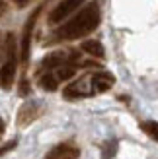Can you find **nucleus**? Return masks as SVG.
<instances>
[{"label": "nucleus", "mask_w": 158, "mask_h": 159, "mask_svg": "<svg viewBox=\"0 0 158 159\" xmlns=\"http://www.w3.org/2000/svg\"><path fill=\"white\" fill-rule=\"evenodd\" d=\"M100 21H101L100 2H90L80 12H76L70 20H67L62 25H59L53 37L55 41H76V39H82L90 35L92 31H96Z\"/></svg>", "instance_id": "obj_1"}, {"label": "nucleus", "mask_w": 158, "mask_h": 159, "mask_svg": "<svg viewBox=\"0 0 158 159\" xmlns=\"http://www.w3.org/2000/svg\"><path fill=\"white\" fill-rule=\"evenodd\" d=\"M18 70V51H16V37L10 33L6 35V62L0 66V87L10 89L16 80Z\"/></svg>", "instance_id": "obj_2"}, {"label": "nucleus", "mask_w": 158, "mask_h": 159, "mask_svg": "<svg viewBox=\"0 0 158 159\" xmlns=\"http://www.w3.org/2000/svg\"><path fill=\"white\" fill-rule=\"evenodd\" d=\"M86 2H88V0H61V2L51 10L47 21H49L51 25H59V23L67 21V18H70L76 10H80Z\"/></svg>", "instance_id": "obj_3"}, {"label": "nucleus", "mask_w": 158, "mask_h": 159, "mask_svg": "<svg viewBox=\"0 0 158 159\" xmlns=\"http://www.w3.org/2000/svg\"><path fill=\"white\" fill-rule=\"evenodd\" d=\"M67 99H82V97H90V95H96L94 93V87H92V78L90 74L82 76L80 80H76V82L68 84L65 87V91H62Z\"/></svg>", "instance_id": "obj_4"}, {"label": "nucleus", "mask_w": 158, "mask_h": 159, "mask_svg": "<svg viewBox=\"0 0 158 159\" xmlns=\"http://www.w3.org/2000/svg\"><path fill=\"white\" fill-rule=\"evenodd\" d=\"M41 12V8H37L27 18L26 25H23V33H22V45H20V60L22 64L26 66L29 62V47H31V33H33V27H35V21H37V16Z\"/></svg>", "instance_id": "obj_5"}, {"label": "nucleus", "mask_w": 158, "mask_h": 159, "mask_svg": "<svg viewBox=\"0 0 158 159\" xmlns=\"http://www.w3.org/2000/svg\"><path fill=\"white\" fill-rule=\"evenodd\" d=\"M78 155H80V149H78L74 144H59V146H55L43 159H78Z\"/></svg>", "instance_id": "obj_6"}, {"label": "nucleus", "mask_w": 158, "mask_h": 159, "mask_svg": "<svg viewBox=\"0 0 158 159\" xmlns=\"http://www.w3.org/2000/svg\"><path fill=\"white\" fill-rule=\"evenodd\" d=\"M92 87H94V93H104L107 89H111L113 84H115V78L109 74V72H92Z\"/></svg>", "instance_id": "obj_7"}, {"label": "nucleus", "mask_w": 158, "mask_h": 159, "mask_svg": "<svg viewBox=\"0 0 158 159\" xmlns=\"http://www.w3.org/2000/svg\"><path fill=\"white\" fill-rule=\"evenodd\" d=\"M82 51L88 54V57H94V58H104V45H101L100 41H96V39H88V41L82 43Z\"/></svg>", "instance_id": "obj_8"}, {"label": "nucleus", "mask_w": 158, "mask_h": 159, "mask_svg": "<svg viewBox=\"0 0 158 159\" xmlns=\"http://www.w3.org/2000/svg\"><path fill=\"white\" fill-rule=\"evenodd\" d=\"M35 116H37V107L33 105V103H26V105L22 107L20 115H18V124H20V126L29 124Z\"/></svg>", "instance_id": "obj_9"}, {"label": "nucleus", "mask_w": 158, "mask_h": 159, "mask_svg": "<svg viewBox=\"0 0 158 159\" xmlns=\"http://www.w3.org/2000/svg\"><path fill=\"white\" fill-rule=\"evenodd\" d=\"M39 85H41L45 91H55L59 87V80L51 72H41L39 74Z\"/></svg>", "instance_id": "obj_10"}, {"label": "nucleus", "mask_w": 158, "mask_h": 159, "mask_svg": "<svg viewBox=\"0 0 158 159\" xmlns=\"http://www.w3.org/2000/svg\"><path fill=\"white\" fill-rule=\"evenodd\" d=\"M141 130H143L146 136H151L152 140L158 142V122H151V120L143 122V124H141Z\"/></svg>", "instance_id": "obj_11"}, {"label": "nucleus", "mask_w": 158, "mask_h": 159, "mask_svg": "<svg viewBox=\"0 0 158 159\" xmlns=\"http://www.w3.org/2000/svg\"><path fill=\"white\" fill-rule=\"evenodd\" d=\"M4 128H6V124H4V120H2V118H0V134L4 132Z\"/></svg>", "instance_id": "obj_12"}, {"label": "nucleus", "mask_w": 158, "mask_h": 159, "mask_svg": "<svg viewBox=\"0 0 158 159\" xmlns=\"http://www.w3.org/2000/svg\"><path fill=\"white\" fill-rule=\"evenodd\" d=\"M16 2H18V6H26L29 0H16Z\"/></svg>", "instance_id": "obj_13"}, {"label": "nucleus", "mask_w": 158, "mask_h": 159, "mask_svg": "<svg viewBox=\"0 0 158 159\" xmlns=\"http://www.w3.org/2000/svg\"><path fill=\"white\" fill-rule=\"evenodd\" d=\"M6 10V6H4V2H2V0H0V14H2Z\"/></svg>", "instance_id": "obj_14"}, {"label": "nucleus", "mask_w": 158, "mask_h": 159, "mask_svg": "<svg viewBox=\"0 0 158 159\" xmlns=\"http://www.w3.org/2000/svg\"><path fill=\"white\" fill-rule=\"evenodd\" d=\"M0 54H2V41H0Z\"/></svg>", "instance_id": "obj_15"}]
</instances>
